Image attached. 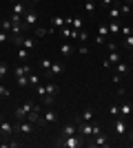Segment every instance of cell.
<instances>
[{"instance_id":"4fadbf2b","label":"cell","mask_w":133,"mask_h":148,"mask_svg":"<svg viewBox=\"0 0 133 148\" xmlns=\"http://www.w3.org/2000/svg\"><path fill=\"white\" fill-rule=\"evenodd\" d=\"M60 36L67 38V40H73V38H78V31L73 29V27H62V29H60Z\"/></svg>"},{"instance_id":"f907efd6","label":"cell","mask_w":133,"mask_h":148,"mask_svg":"<svg viewBox=\"0 0 133 148\" xmlns=\"http://www.w3.org/2000/svg\"><path fill=\"white\" fill-rule=\"evenodd\" d=\"M31 2H38V0H31Z\"/></svg>"},{"instance_id":"f6af8a7d","label":"cell","mask_w":133,"mask_h":148,"mask_svg":"<svg viewBox=\"0 0 133 148\" xmlns=\"http://www.w3.org/2000/svg\"><path fill=\"white\" fill-rule=\"evenodd\" d=\"M111 66H113V64H111L109 60H102V69H111Z\"/></svg>"},{"instance_id":"e0dca14e","label":"cell","mask_w":133,"mask_h":148,"mask_svg":"<svg viewBox=\"0 0 133 148\" xmlns=\"http://www.w3.org/2000/svg\"><path fill=\"white\" fill-rule=\"evenodd\" d=\"M107 18L109 20H118V18H120V5L109 7V9H107Z\"/></svg>"},{"instance_id":"ee69618b","label":"cell","mask_w":133,"mask_h":148,"mask_svg":"<svg viewBox=\"0 0 133 148\" xmlns=\"http://www.w3.org/2000/svg\"><path fill=\"white\" fill-rule=\"evenodd\" d=\"M76 53H82V56H84V53H89V49H87V44H82V47H80V49H78Z\"/></svg>"},{"instance_id":"bcb514c9","label":"cell","mask_w":133,"mask_h":148,"mask_svg":"<svg viewBox=\"0 0 133 148\" xmlns=\"http://www.w3.org/2000/svg\"><path fill=\"white\" fill-rule=\"evenodd\" d=\"M120 80H122V75L115 73V75H113V84H120Z\"/></svg>"},{"instance_id":"2e32d148","label":"cell","mask_w":133,"mask_h":148,"mask_svg":"<svg viewBox=\"0 0 133 148\" xmlns=\"http://www.w3.org/2000/svg\"><path fill=\"white\" fill-rule=\"evenodd\" d=\"M60 53H62L64 58H69V56H73V53H76V49H73V44L62 42V44H60Z\"/></svg>"},{"instance_id":"5bb4252c","label":"cell","mask_w":133,"mask_h":148,"mask_svg":"<svg viewBox=\"0 0 133 148\" xmlns=\"http://www.w3.org/2000/svg\"><path fill=\"white\" fill-rule=\"evenodd\" d=\"M78 119H82V122H93L95 119V111L93 108H84V111L78 115Z\"/></svg>"},{"instance_id":"3957f363","label":"cell","mask_w":133,"mask_h":148,"mask_svg":"<svg viewBox=\"0 0 133 148\" xmlns=\"http://www.w3.org/2000/svg\"><path fill=\"white\" fill-rule=\"evenodd\" d=\"M13 130H16L13 124H9L5 117H0V135H2V139H11V137H13Z\"/></svg>"},{"instance_id":"6da1fadb","label":"cell","mask_w":133,"mask_h":148,"mask_svg":"<svg viewBox=\"0 0 133 148\" xmlns=\"http://www.w3.org/2000/svg\"><path fill=\"white\" fill-rule=\"evenodd\" d=\"M84 144H87V139H84L80 133H76V135H69V137H58L56 139V146H60V148H82Z\"/></svg>"},{"instance_id":"7a4b0ae2","label":"cell","mask_w":133,"mask_h":148,"mask_svg":"<svg viewBox=\"0 0 133 148\" xmlns=\"http://www.w3.org/2000/svg\"><path fill=\"white\" fill-rule=\"evenodd\" d=\"M76 122H78V133L89 142L93 137V122H82V119H76Z\"/></svg>"},{"instance_id":"cb8c5ba5","label":"cell","mask_w":133,"mask_h":148,"mask_svg":"<svg viewBox=\"0 0 133 148\" xmlns=\"http://www.w3.org/2000/svg\"><path fill=\"white\" fill-rule=\"evenodd\" d=\"M107 60L111 62V64H118V62H120V53H118L115 49H111V51H109V56H107Z\"/></svg>"},{"instance_id":"836d02e7","label":"cell","mask_w":133,"mask_h":148,"mask_svg":"<svg viewBox=\"0 0 133 148\" xmlns=\"http://www.w3.org/2000/svg\"><path fill=\"white\" fill-rule=\"evenodd\" d=\"M58 91H60V88H58L56 82H49V84H47V93H49V95H56Z\"/></svg>"},{"instance_id":"f546056e","label":"cell","mask_w":133,"mask_h":148,"mask_svg":"<svg viewBox=\"0 0 133 148\" xmlns=\"http://www.w3.org/2000/svg\"><path fill=\"white\" fill-rule=\"evenodd\" d=\"M53 102H56V95H49V93H47L42 97V106H53Z\"/></svg>"},{"instance_id":"1f68e13d","label":"cell","mask_w":133,"mask_h":148,"mask_svg":"<svg viewBox=\"0 0 133 148\" xmlns=\"http://www.w3.org/2000/svg\"><path fill=\"white\" fill-rule=\"evenodd\" d=\"M71 27H73L76 31H80V29H82V20L78 18V16H73V18H71Z\"/></svg>"},{"instance_id":"f35d334b","label":"cell","mask_w":133,"mask_h":148,"mask_svg":"<svg viewBox=\"0 0 133 148\" xmlns=\"http://www.w3.org/2000/svg\"><path fill=\"white\" fill-rule=\"evenodd\" d=\"M9 36H11V33H7V31H2V29H0V44L9 42Z\"/></svg>"},{"instance_id":"277c9868","label":"cell","mask_w":133,"mask_h":148,"mask_svg":"<svg viewBox=\"0 0 133 148\" xmlns=\"http://www.w3.org/2000/svg\"><path fill=\"white\" fill-rule=\"evenodd\" d=\"M113 130H115V135H120V137H124L129 133V124H127V119L124 117H115V122H113Z\"/></svg>"},{"instance_id":"b9f144b4","label":"cell","mask_w":133,"mask_h":148,"mask_svg":"<svg viewBox=\"0 0 133 148\" xmlns=\"http://www.w3.org/2000/svg\"><path fill=\"white\" fill-rule=\"evenodd\" d=\"M120 33H122V36H131L133 29H131V27H120Z\"/></svg>"},{"instance_id":"44dd1931","label":"cell","mask_w":133,"mask_h":148,"mask_svg":"<svg viewBox=\"0 0 133 148\" xmlns=\"http://www.w3.org/2000/svg\"><path fill=\"white\" fill-rule=\"evenodd\" d=\"M29 53H31V51L25 49V47H18V49H16V56L20 58V62H27V60H29Z\"/></svg>"},{"instance_id":"30bf717a","label":"cell","mask_w":133,"mask_h":148,"mask_svg":"<svg viewBox=\"0 0 133 148\" xmlns=\"http://www.w3.org/2000/svg\"><path fill=\"white\" fill-rule=\"evenodd\" d=\"M29 11V9H27V5L25 2H22V0H18V2H13V16H20V18H25V13Z\"/></svg>"},{"instance_id":"9c48e42d","label":"cell","mask_w":133,"mask_h":148,"mask_svg":"<svg viewBox=\"0 0 133 148\" xmlns=\"http://www.w3.org/2000/svg\"><path fill=\"white\" fill-rule=\"evenodd\" d=\"M31 71H33L31 64H29V62H22V64H18V66L13 69V75H16V77H25V75H29Z\"/></svg>"},{"instance_id":"74e56055","label":"cell","mask_w":133,"mask_h":148,"mask_svg":"<svg viewBox=\"0 0 133 148\" xmlns=\"http://www.w3.org/2000/svg\"><path fill=\"white\" fill-rule=\"evenodd\" d=\"M16 82H18V86H29V75H25V77H16Z\"/></svg>"},{"instance_id":"ac0fdd59","label":"cell","mask_w":133,"mask_h":148,"mask_svg":"<svg viewBox=\"0 0 133 148\" xmlns=\"http://www.w3.org/2000/svg\"><path fill=\"white\" fill-rule=\"evenodd\" d=\"M62 71H64L62 62H51V69H49V73H47V75H49V77H51V75H60Z\"/></svg>"},{"instance_id":"d6a6232c","label":"cell","mask_w":133,"mask_h":148,"mask_svg":"<svg viewBox=\"0 0 133 148\" xmlns=\"http://www.w3.org/2000/svg\"><path fill=\"white\" fill-rule=\"evenodd\" d=\"M38 84H40V75L29 73V86H38Z\"/></svg>"},{"instance_id":"ab89813d","label":"cell","mask_w":133,"mask_h":148,"mask_svg":"<svg viewBox=\"0 0 133 148\" xmlns=\"http://www.w3.org/2000/svg\"><path fill=\"white\" fill-rule=\"evenodd\" d=\"M98 33L107 38V36H109V27H107V25H100V27H98Z\"/></svg>"},{"instance_id":"484cf974","label":"cell","mask_w":133,"mask_h":148,"mask_svg":"<svg viewBox=\"0 0 133 148\" xmlns=\"http://www.w3.org/2000/svg\"><path fill=\"white\" fill-rule=\"evenodd\" d=\"M122 47L127 51H133V33L131 36H124V42H122Z\"/></svg>"},{"instance_id":"d4e9b609","label":"cell","mask_w":133,"mask_h":148,"mask_svg":"<svg viewBox=\"0 0 133 148\" xmlns=\"http://www.w3.org/2000/svg\"><path fill=\"white\" fill-rule=\"evenodd\" d=\"M115 71H118L120 75H127L129 73V64L127 62H118V64H115Z\"/></svg>"},{"instance_id":"9a60e30c","label":"cell","mask_w":133,"mask_h":148,"mask_svg":"<svg viewBox=\"0 0 133 148\" xmlns=\"http://www.w3.org/2000/svg\"><path fill=\"white\" fill-rule=\"evenodd\" d=\"M131 113H133V104H129V102H124V104H120V117L129 119V117H131Z\"/></svg>"},{"instance_id":"7dc6e473","label":"cell","mask_w":133,"mask_h":148,"mask_svg":"<svg viewBox=\"0 0 133 148\" xmlns=\"http://www.w3.org/2000/svg\"><path fill=\"white\" fill-rule=\"evenodd\" d=\"M127 135H129V139H131V142H133V128H131V130H129Z\"/></svg>"},{"instance_id":"ffe728a7","label":"cell","mask_w":133,"mask_h":148,"mask_svg":"<svg viewBox=\"0 0 133 148\" xmlns=\"http://www.w3.org/2000/svg\"><path fill=\"white\" fill-rule=\"evenodd\" d=\"M20 47H25V49L33 51V49H36V38H25V36H22V42H20Z\"/></svg>"},{"instance_id":"5b68a950","label":"cell","mask_w":133,"mask_h":148,"mask_svg":"<svg viewBox=\"0 0 133 148\" xmlns=\"http://www.w3.org/2000/svg\"><path fill=\"white\" fill-rule=\"evenodd\" d=\"M87 144H89V146H98V148H100V146H102V148L111 146V142H109V137L104 135V133H98V135H93Z\"/></svg>"},{"instance_id":"ba28073f","label":"cell","mask_w":133,"mask_h":148,"mask_svg":"<svg viewBox=\"0 0 133 148\" xmlns=\"http://www.w3.org/2000/svg\"><path fill=\"white\" fill-rule=\"evenodd\" d=\"M22 22L27 25V29H29V27H36V25H38V11H36V9H29V11L25 13Z\"/></svg>"},{"instance_id":"e575fe53","label":"cell","mask_w":133,"mask_h":148,"mask_svg":"<svg viewBox=\"0 0 133 148\" xmlns=\"http://www.w3.org/2000/svg\"><path fill=\"white\" fill-rule=\"evenodd\" d=\"M109 115H111V117H118V115H120V106L111 104V106H109Z\"/></svg>"},{"instance_id":"603a6c76","label":"cell","mask_w":133,"mask_h":148,"mask_svg":"<svg viewBox=\"0 0 133 148\" xmlns=\"http://www.w3.org/2000/svg\"><path fill=\"white\" fill-rule=\"evenodd\" d=\"M76 133H78V126H76V124H69V126H64V128H62L60 135H62V137H69V135H76Z\"/></svg>"},{"instance_id":"83f0119b","label":"cell","mask_w":133,"mask_h":148,"mask_svg":"<svg viewBox=\"0 0 133 148\" xmlns=\"http://www.w3.org/2000/svg\"><path fill=\"white\" fill-rule=\"evenodd\" d=\"M11 27H13L11 18H5V20H2V25H0V29H2V31H7V33H11Z\"/></svg>"},{"instance_id":"d6986e66","label":"cell","mask_w":133,"mask_h":148,"mask_svg":"<svg viewBox=\"0 0 133 148\" xmlns=\"http://www.w3.org/2000/svg\"><path fill=\"white\" fill-rule=\"evenodd\" d=\"M64 25H67V22H64V18H62V16H53V18H51V27H53L56 31H60Z\"/></svg>"},{"instance_id":"681fc988","label":"cell","mask_w":133,"mask_h":148,"mask_svg":"<svg viewBox=\"0 0 133 148\" xmlns=\"http://www.w3.org/2000/svg\"><path fill=\"white\" fill-rule=\"evenodd\" d=\"M11 2H18V0H11Z\"/></svg>"},{"instance_id":"c3c4849f","label":"cell","mask_w":133,"mask_h":148,"mask_svg":"<svg viewBox=\"0 0 133 148\" xmlns=\"http://www.w3.org/2000/svg\"><path fill=\"white\" fill-rule=\"evenodd\" d=\"M124 2H127V5H133V0H124Z\"/></svg>"},{"instance_id":"8d00e7d4","label":"cell","mask_w":133,"mask_h":148,"mask_svg":"<svg viewBox=\"0 0 133 148\" xmlns=\"http://www.w3.org/2000/svg\"><path fill=\"white\" fill-rule=\"evenodd\" d=\"M78 40L87 42V40H89V31H87V29H80V31H78Z\"/></svg>"},{"instance_id":"d590c367","label":"cell","mask_w":133,"mask_h":148,"mask_svg":"<svg viewBox=\"0 0 133 148\" xmlns=\"http://www.w3.org/2000/svg\"><path fill=\"white\" fill-rule=\"evenodd\" d=\"M9 95H11V91H9V88H7L5 84H0V97H2V99H7Z\"/></svg>"},{"instance_id":"4dcf8cb0","label":"cell","mask_w":133,"mask_h":148,"mask_svg":"<svg viewBox=\"0 0 133 148\" xmlns=\"http://www.w3.org/2000/svg\"><path fill=\"white\" fill-rule=\"evenodd\" d=\"M33 88H36V93H38V97H40V99L47 95V84H38V86H33Z\"/></svg>"},{"instance_id":"52a82bcc","label":"cell","mask_w":133,"mask_h":148,"mask_svg":"<svg viewBox=\"0 0 133 148\" xmlns=\"http://www.w3.org/2000/svg\"><path fill=\"white\" fill-rule=\"evenodd\" d=\"M31 108H33V102H25L22 106H18V108H16V113H13V115H16V122L27 119V115H29V111H31Z\"/></svg>"},{"instance_id":"8fae6325","label":"cell","mask_w":133,"mask_h":148,"mask_svg":"<svg viewBox=\"0 0 133 148\" xmlns=\"http://www.w3.org/2000/svg\"><path fill=\"white\" fill-rule=\"evenodd\" d=\"M42 122H44V124H56V122H58V113L53 111L51 106H49V111L42 113Z\"/></svg>"},{"instance_id":"8992f818","label":"cell","mask_w":133,"mask_h":148,"mask_svg":"<svg viewBox=\"0 0 133 148\" xmlns=\"http://www.w3.org/2000/svg\"><path fill=\"white\" fill-rule=\"evenodd\" d=\"M16 130H18L20 135H25V137H29L33 133V124L29 122V119H20L18 124H16Z\"/></svg>"},{"instance_id":"f1b7e54d","label":"cell","mask_w":133,"mask_h":148,"mask_svg":"<svg viewBox=\"0 0 133 148\" xmlns=\"http://www.w3.org/2000/svg\"><path fill=\"white\" fill-rule=\"evenodd\" d=\"M40 69H42L44 73H49V69H51V60L49 58H42V60H40V64H38Z\"/></svg>"},{"instance_id":"7402d4cb","label":"cell","mask_w":133,"mask_h":148,"mask_svg":"<svg viewBox=\"0 0 133 148\" xmlns=\"http://www.w3.org/2000/svg\"><path fill=\"white\" fill-rule=\"evenodd\" d=\"M109 33H111V36H118V33H120V22H118V20H109Z\"/></svg>"},{"instance_id":"4316f807","label":"cell","mask_w":133,"mask_h":148,"mask_svg":"<svg viewBox=\"0 0 133 148\" xmlns=\"http://www.w3.org/2000/svg\"><path fill=\"white\" fill-rule=\"evenodd\" d=\"M95 9H98V7H95V2H93V0H87V2H84V11H87V13H91V16H93V13H95Z\"/></svg>"},{"instance_id":"7bdbcfd3","label":"cell","mask_w":133,"mask_h":148,"mask_svg":"<svg viewBox=\"0 0 133 148\" xmlns=\"http://www.w3.org/2000/svg\"><path fill=\"white\" fill-rule=\"evenodd\" d=\"M129 11H131V5H127V2H124V5H120V13H124V16H127Z\"/></svg>"},{"instance_id":"60d3db41","label":"cell","mask_w":133,"mask_h":148,"mask_svg":"<svg viewBox=\"0 0 133 148\" xmlns=\"http://www.w3.org/2000/svg\"><path fill=\"white\" fill-rule=\"evenodd\" d=\"M95 44H98V47H102V44H107V38L98 33V36H95Z\"/></svg>"},{"instance_id":"7c38bea8","label":"cell","mask_w":133,"mask_h":148,"mask_svg":"<svg viewBox=\"0 0 133 148\" xmlns=\"http://www.w3.org/2000/svg\"><path fill=\"white\" fill-rule=\"evenodd\" d=\"M33 33H36V38H44V36L56 33V29H53V27H36V29H33Z\"/></svg>"}]
</instances>
